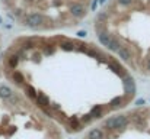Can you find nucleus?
Segmentation results:
<instances>
[{
  "instance_id": "nucleus-1",
  "label": "nucleus",
  "mask_w": 150,
  "mask_h": 139,
  "mask_svg": "<svg viewBox=\"0 0 150 139\" xmlns=\"http://www.w3.org/2000/svg\"><path fill=\"white\" fill-rule=\"evenodd\" d=\"M127 125H128V117L125 115H118V116H112V117L106 119L103 123V128H106L109 131H114V129L121 131V129H125Z\"/></svg>"
},
{
  "instance_id": "nucleus-2",
  "label": "nucleus",
  "mask_w": 150,
  "mask_h": 139,
  "mask_svg": "<svg viewBox=\"0 0 150 139\" xmlns=\"http://www.w3.org/2000/svg\"><path fill=\"white\" fill-rule=\"evenodd\" d=\"M88 139H103V131L99 129V128L92 129V131L88 133Z\"/></svg>"
},
{
  "instance_id": "nucleus-3",
  "label": "nucleus",
  "mask_w": 150,
  "mask_h": 139,
  "mask_svg": "<svg viewBox=\"0 0 150 139\" xmlns=\"http://www.w3.org/2000/svg\"><path fill=\"white\" fill-rule=\"evenodd\" d=\"M12 94H13V92H12L10 87H7V86H0V98L7 100Z\"/></svg>"
}]
</instances>
